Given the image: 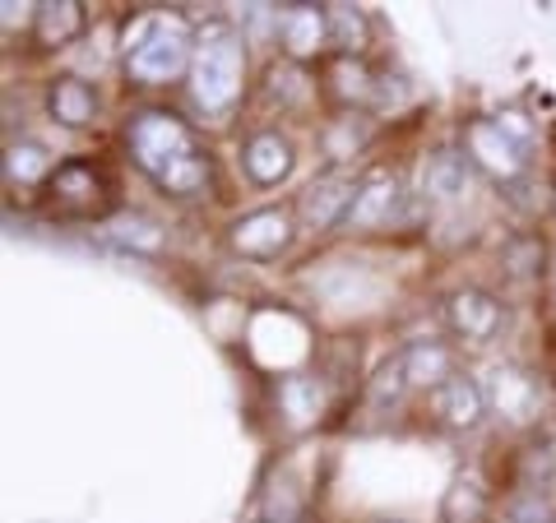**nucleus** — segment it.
I'll use <instances>...</instances> for the list:
<instances>
[{"label": "nucleus", "instance_id": "nucleus-18", "mask_svg": "<svg viewBox=\"0 0 556 523\" xmlns=\"http://www.w3.org/2000/svg\"><path fill=\"white\" fill-rule=\"evenodd\" d=\"M325 28H329L334 56L362 61V51H367V42H371V20L357 5H325Z\"/></svg>", "mask_w": 556, "mask_h": 523}, {"label": "nucleus", "instance_id": "nucleus-11", "mask_svg": "<svg viewBox=\"0 0 556 523\" xmlns=\"http://www.w3.org/2000/svg\"><path fill=\"white\" fill-rule=\"evenodd\" d=\"M298 167V153H292V139L278 135V130H255L247 144H241V171L255 181V186H283Z\"/></svg>", "mask_w": 556, "mask_h": 523}, {"label": "nucleus", "instance_id": "nucleus-27", "mask_svg": "<svg viewBox=\"0 0 556 523\" xmlns=\"http://www.w3.org/2000/svg\"><path fill=\"white\" fill-rule=\"evenodd\" d=\"M506 265H510V273H515V278L543 273V241H538V237H525V241H519V246H510Z\"/></svg>", "mask_w": 556, "mask_h": 523}, {"label": "nucleus", "instance_id": "nucleus-6", "mask_svg": "<svg viewBox=\"0 0 556 523\" xmlns=\"http://www.w3.org/2000/svg\"><path fill=\"white\" fill-rule=\"evenodd\" d=\"M292 237H298V228H292V214L288 208H255V214H241L232 228H228V246L241 255V259H255V265H269V259H278Z\"/></svg>", "mask_w": 556, "mask_h": 523}, {"label": "nucleus", "instance_id": "nucleus-4", "mask_svg": "<svg viewBox=\"0 0 556 523\" xmlns=\"http://www.w3.org/2000/svg\"><path fill=\"white\" fill-rule=\"evenodd\" d=\"M47 195H51V208L65 218H102L116 204V186H112L108 171H102V163L65 158V163H56V171H51Z\"/></svg>", "mask_w": 556, "mask_h": 523}, {"label": "nucleus", "instance_id": "nucleus-13", "mask_svg": "<svg viewBox=\"0 0 556 523\" xmlns=\"http://www.w3.org/2000/svg\"><path fill=\"white\" fill-rule=\"evenodd\" d=\"M486 408H496L506 422H529L543 408V380L519 371V366H501L486 390Z\"/></svg>", "mask_w": 556, "mask_h": 523}, {"label": "nucleus", "instance_id": "nucleus-2", "mask_svg": "<svg viewBox=\"0 0 556 523\" xmlns=\"http://www.w3.org/2000/svg\"><path fill=\"white\" fill-rule=\"evenodd\" d=\"M247 89V47L228 24H208L195 38L190 61V98L204 116H232Z\"/></svg>", "mask_w": 556, "mask_h": 523}, {"label": "nucleus", "instance_id": "nucleus-28", "mask_svg": "<svg viewBox=\"0 0 556 523\" xmlns=\"http://www.w3.org/2000/svg\"><path fill=\"white\" fill-rule=\"evenodd\" d=\"M496 126H501V130H506V135L515 139V144H519V149H525V153H529V139H533V126H525V116H519V112H501V116H496Z\"/></svg>", "mask_w": 556, "mask_h": 523}, {"label": "nucleus", "instance_id": "nucleus-22", "mask_svg": "<svg viewBox=\"0 0 556 523\" xmlns=\"http://www.w3.org/2000/svg\"><path fill=\"white\" fill-rule=\"evenodd\" d=\"M265 98L278 102V112H298V107H306L311 84H306V75H302V65H298V61H278V65H269V75H265Z\"/></svg>", "mask_w": 556, "mask_h": 523}, {"label": "nucleus", "instance_id": "nucleus-5", "mask_svg": "<svg viewBox=\"0 0 556 523\" xmlns=\"http://www.w3.org/2000/svg\"><path fill=\"white\" fill-rule=\"evenodd\" d=\"M464 158L473 163L478 171H486L492 181H506V186L515 177H525V167H529L525 149H519L492 116H473L464 126Z\"/></svg>", "mask_w": 556, "mask_h": 523}, {"label": "nucleus", "instance_id": "nucleus-12", "mask_svg": "<svg viewBox=\"0 0 556 523\" xmlns=\"http://www.w3.org/2000/svg\"><path fill=\"white\" fill-rule=\"evenodd\" d=\"M274 28L278 42L288 47V61H306L320 47H329V28H325V5H274Z\"/></svg>", "mask_w": 556, "mask_h": 523}, {"label": "nucleus", "instance_id": "nucleus-8", "mask_svg": "<svg viewBox=\"0 0 556 523\" xmlns=\"http://www.w3.org/2000/svg\"><path fill=\"white\" fill-rule=\"evenodd\" d=\"M445 324H450V334L464 339L468 347H486V343H496L501 324H506V306H501V296L482 292V288H459L445 302Z\"/></svg>", "mask_w": 556, "mask_h": 523}, {"label": "nucleus", "instance_id": "nucleus-10", "mask_svg": "<svg viewBox=\"0 0 556 523\" xmlns=\"http://www.w3.org/2000/svg\"><path fill=\"white\" fill-rule=\"evenodd\" d=\"M427 404H431V412H437L441 426H450V431H473L482 417H486V390L478 385L473 375L455 371L445 385H437V390L427 394Z\"/></svg>", "mask_w": 556, "mask_h": 523}, {"label": "nucleus", "instance_id": "nucleus-25", "mask_svg": "<svg viewBox=\"0 0 556 523\" xmlns=\"http://www.w3.org/2000/svg\"><path fill=\"white\" fill-rule=\"evenodd\" d=\"M506 523H556V500L547 492H538V486H529V492H519L506 505Z\"/></svg>", "mask_w": 556, "mask_h": 523}, {"label": "nucleus", "instance_id": "nucleus-26", "mask_svg": "<svg viewBox=\"0 0 556 523\" xmlns=\"http://www.w3.org/2000/svg\"><path fill=\"white\" fill-rule=\"evenodd\" d=\"M265 519L269 523H298L302 519V492L292 486V477H278L265 496Z\"/></svg>", "mask_w": 556, "mask_h": 523}, {"label": "nucleus", "instance_id": "nucleus-15", "mask_svg": "<svg viewBox=\"0 0 556 523\" xmlns=\"http://www.w3.org/2000/svg\"><path fill=\"white\" fill-rule=\"evenodd\" d=\"M47 112H51V120H61L65 130H84V126H93V116H98V93L79 75H61L47 84Z\"/></svg>", "mask_w": 556, "mask_h": 523}, {"label": "nucleus", "instance_id": "nucleus-17", "mask_svg": "<svg viewBox=\"0 0 556 523\" xmlns=\"http://www.w3.org/2000/svg\"><path fill=\"white\" fill-rule=\"evenodd\" d=\"M84 24H89V10L79 0H42V5H33V42L38 47L75 42Z\"/></svg>", "mask_w": 556, "mask_h": 523}, {"label": "nucleus", "instance_id": "nucleus-21", "mask_svg": "<svg viewBox=\"0 0 556 523\" xmlns=\"http://www.w3.org/2000/svg\"><path fill=\"white\" fill-rule=\"evenodd\" d=\"M404 366H408L413 390H427V394L455 375V361H450L445 343H413V347H404Z\"/></svg>", "mask_w": 556, "mask_h": 523}, {"label": "nucleus", "instance_id": "nucleus-16", "mask_svg": "<svg viewBox=\"0 0 556 523\" xmlns=\"http://www.w3.org/2000/svg\"><path fill=\"white\" fill-rule=\"evenodd\" d=\"M468 177H473V163L464 158V149H441L422 163V195L455 204L468 195Z\"/></svg>", "mask_w": 556, "mask_h": 523}, {"label": "nucleus", "instance_id": "nucleus-3", "mask_svg": "<svg viewBox=\"0 0 556 523\" xmlns=\"http://www.w3.org/2000/svg\"><path fill=\"white\" fill-rule=\"evenodd\" d=\"M190 61H195V33L181 14H153L139 38L126 42V75L144 89H163L177 75H190Z\"/></svg>", "mask_w": 556, "mask_h": 523}, {"label": "nucleus", "instance_id": "nucleus-24", "mask_svg": "<svg viewBox=\"0 0 556 523\" xmlns=\"http://www.w3.org/2000/svg\"><path fill=\"white\" fill-rule=\"evenodd\" d=\"M108 237L116 241V246H130V251H139V255H153L163 246V232L153 228L149 218H116V222H108Z\"/></svg>", "mask_w": 556, "mask_h": 523}, {"label": "nucleus", "instance_id": "nucleus-20", "mask_svg": "<svg viewBox=\"0 0 556 523\" xmlns=\"http://www.w3.org/2000/svg\"><path fill=\"white\" fill-rule=\"evenodd\" d=\"M51 158H47V149L42 144H10L5 149V186L10 190H47V181H51Z\"/></svg>", "mask_w": 556, "mask_h": 523}, {"label": "nucleus", "instance_id": "nucleus-7", "mask_svg": "<svg viewBox=\"0 0 556 523\" xmlns=\"http://www.w3.org/2000/svg\"><path fill=\"white\" fill-rule=\"evenodd\" d=\"M357 177H348V171H325L316 177L302 200H298V218L306 232H329V228H343L348 214H353V200H357Z\"/></svg>", "mask_w": 556, "mask_h": 523}, {"label": "nucleus", "instance_id": "nucleus-9", "mask_svg": "<svg viewBox=\"0 0 556 523\" xmlns=\"http://www.w3.org/2000/svg\"><path fill=\"white\" fill-rule=\"evenodd\" d=\"M399 204H404V186H399L394 171L376 167V171L362 177L357 200H353V214H348L343 228L348 232H376V228H386V222H394Z\"/></svg>", "mask_w": 556, "mask_h": 523}, {"label": "nucleus", "instance_id": "nucleus-1", "mask_svg": "<svg viewBox=\"0 0 556 523\" xmlns=\"http://www.w3.org/2000/svg\"><path fill=\"white\" fill-rule=\"evenodd\" d=\"M126 144H130L135 167L177 200H195L208 190V181H214V163H208L195 130L167 107L135 112L126 120Z\"/></svg>", "mask_w": 556, "mask_h": 523}, {"label": "nucleus", "instance_id": "nucleus-19", "mask_svg": "<svg viewBox=\"0 0 556 523\" xmlns=\"http://www.w3.org/2000/svg\"><path fill=\"white\" fill-rule=\"evenodd\" d=\"M329 79H334V98L343 102V107H371L376 102V84L380 75L367 65V61H353V56H334L329 61Z\"/></svg>", "mask_w": 556, "mask_h": 523}, {"label": "nucleus", "instance_id": "nucleus-14", "mask_svg": "<svg viewBox=\"0 0 556 523\" xmlns=\"http://www.w3.org/2000/svg\"><path fill=\"white\" fill-rule=\"evenodd\" d=\"M274 404L288 431H311L325 417V380L316 375H283L274 385Z\"/></svg>", "mask_w": 556, "mask_h": 523}, {"label": "nucleus", "instance_id": "nucleus-23", "mask_svg": "<svg viewBox=\"0 0 556 523\" xmlns=\"http://www.w3.org/2000/svg\"><path fill=\"white\" fill-rule=\"evenodd\" d=\"M408 390H413V380H408L404 353H399V357H390V361L376 371V380H371V390H367V394H371V404H376V408H394Z\"/></svg>", "mask_w": 556, "mask_h": 523}]
</instances>
